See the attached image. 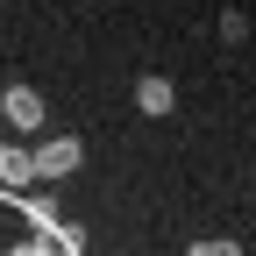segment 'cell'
<instances>
[{"mask_svg":"<svg viewBox=\"0 0 256 256\" xmlns=\"http://www.w3.org/2000/svg\"><path fill=\"white\" fill-rule=\"evenodd\" d=\"M78 164H86V142L78 136H50V142L28 150V178H72Z\"/></svg>","mask_w":256,"mask_h":256,"instance_id":"6da1fadb","label":"cell"},{"mask_svg":"<svg viewBox=\"0 0 256 256\" xmlns=\"http://www.w3.org/2000/svg\"><path fill=\"white\" fill-rule=\"evenodd\" d=\"M0 114H8V128H22V136H36V128H43V92L36 86H8V92H0Z\"/></svg>","mask_w":256,"mask_h":256,"instance_id":"7a4b0ae2","label":"cell"},{"mask_svg":"<svg viewBox=\"0 0 256 256\" xmlns=\"http://www.w3.org/2000/svg\"><path fill=\"white\" fill-rule=\"evenodd\" d=\"M8 256H86V235H78V228H64V220H57V228H43V235L14 242Z\"/></svg>","mask_w":256,"mask_h":256,"instance_id":"3957f363","label":"cell"},{"mask_svg":"<svg viewBox=\"0 0 256 256\" xmlns=\"http://www.w3.org/2000/svg\"><path fill=\"white\" fill-rule=\"evenodd\" d=\"M22 185H36L28 178V150L22 142H0V192H22Z\"/></svg>","mask_w":256,"mask_h":256,"instance_id":"277c9868","label":"cell"},{"mask_svg":"<svg viewBox=\"0 0 256 256\" xmlns=\"http://www.w3.org/2000/svg\"><path fill=\"white\" fill-rule=\"evenodd\" d=\"M136 107H142V114H171V78H156V72L136 78Z\"/></svg>","mask_w":256,"mask_h":256,"instance_id":"5b68a950","label":"cell"},{"mask_svg":"<svg viewBox=\"0 0 256 256\" xmlns=\"http://www.w3.org/2000/svg\"><path fill=\"white\" fill-rule=\"evenodd\" d=\"M185 256H242V249H235V242H214V235H206V242H192Z\"/></svg>","mask_w":256,"mask_h":256,"instance_id":"8992f818","label":"cell"}]
</instances>
